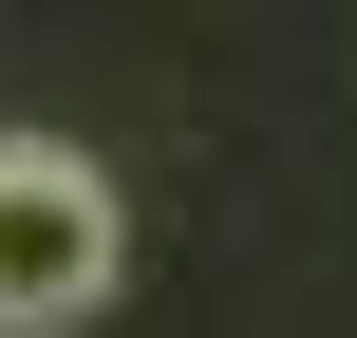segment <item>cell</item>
I'll return each instance as SVG.
<instances>
[{
	"mask_svg": "<svg viewBox=\"0 0 357 338\" xmlns=\"http://www.w3.org/2000/svg\"><path fill=\"white\" fill-rule=\"evenodd\" d=\"M113 263H132L113 169H94V151H56V132H0V320H94V301H113Z\"/></svg>",
	"mask_w": 357,
	"mask_h": 338,
	"instance_id": "6da1fadb",
	"label": "cell"
}]
</instances>
